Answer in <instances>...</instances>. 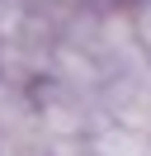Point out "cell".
I'll return each instance as SVG.
<instances>
[{"label":"cell","mask_w":151,"mask_h":156,"mask_svg":"<svg viewBox=\"0 0 151 156\" xmlns=\"http://www.w3.org/2000/svg\"><path fill=\"white\" fill-rule=\"evenodd\" d=\"M85 156H151V133L104 118L90 133V142H85Z\"/></svg>","instance_id":"1"},{"label":"cell","mask_w":151,"mask_h":156,"mask_svg":"<svg viewBox=\"0 0 151 156\" xmlns=\"http://www.w3.org/2000/svg\"><path fill=\"white\" fill-rule=\"evenodd\" d=\"M132 24H137V38L151 57V0H132Z\"/></svg>","instance_id":"2"},{"label":"cell","mask_w":151,"mask_h":156,"mask_svg":"<svg viewBox=\"0 0 151 156\" xmlns=\"http://www.w3.org/2000/svg\"><path fill=\"white\" fill-rule=\"evenodd\" d=\"M0 5H5V0H0Z\"/></svg>","instance_id":"3"}]
</instances>
